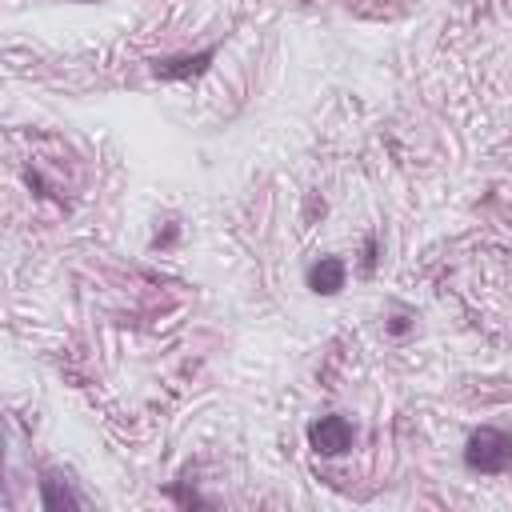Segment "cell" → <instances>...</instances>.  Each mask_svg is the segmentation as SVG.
Returning <instances> with one entry per match:
<instances>
[{
    "instance_id": "6da1fadb",
    "label": "cell",
    "mask_w": 512,
    "mask_h": 512,
    "mask_svg": "<svg viewBox=\"0 0 512 512\" xmlns=\"http://www.w3.org/2000/svg\"><path fill=\"white\" fill-rule=\"evenodd\" d=\"M464 464L472 472H484V476H496V472H508L512 468V432L504 428H476L464 444Z\"/></svg>"
},
{
    "instance_id": "7a4b0ae2",
    "label": "cell",
    "mask_w": 512,
    "mask_h": 512,
    "mask_svg": "<svg viewBox=\"0 0 512 512\" xmlns=\"http://www.w3.org/2000/svg\"><path fill=\"white\" fill-rule=\"evenodd\" d=\"M352 440H356L352 420H344V416H336V412L308 424V444H312L320 456H344V452L352 448Z\"/></svg>"
},
{
    "instance_id": "3957f363",
    "label": "cell",
    "mask_w": 512,
    "mask_h": 512,
    "mask_svg": "<svg viewBox=\"0 0 512 512\" xmlns=\"http://www.w3.org/2000/svg\"><path fill=\"white\" fill-rule=\"evenodd\" d=\"M344 276H348V268H344L340 256H320V260L308 268V288H312L316 296H336V292L344 288Z\"/></svg>"
},
{
    "instance_id": "277c9868",
    "label": "cell",
    "mask_w": 512,
    "mask_h": 512,
    "mask_svg": "<svg viewBox=\"0 0 512 512\" xmlns=\"http://www.w3.org/2000/svg\"><path fill=\"white\" fill-rule=\"evenodd\" d=\"M212 48H204V52H196V56H180V60H160L156 64V76L160 80H188V76H200L208 64H212Z\"/></svg>"
},
{
    "instance_id": "5b68a950",
    "label": "cell",
    "mask_w": 512,
    "mask_h": 512,
    "mask_svg": "<svg viewBox=\"0 0 512 512\" xmlns=\"http://www.w3.org/2000/svg\"><path fill=\"white\" fill-rule=\"evenodd\" d=\"M40 496H44V508H48V512L80 508V500L72 496V488H68L64 480H56V476H44V480H40Z\"/></svg>"
},
{
    "instance_id": "8992f818",
    "label": "cell",
    "mask_w": 512,
    "mask_h": 512,
    "mask_svg": "<svg viewBox=\"0 0 512 512\" xmlns=\"http://www.w3.org/2000/svg\"><path fill=\"white\" fill-rule=\"evenodd\" d=\"M376 268V236H368V244H364V272H372Z\"/></svg>"
},
{
    "instance_id": "52a82bcc",
    "label": "cell",
    "mask_w": 512,
    "mask_h": 512,
    "mask_svg": "<svg viewBox=\"0 0 512 512\" xmlns=\"http://www.w3.org/2000/svg\"><path fill=\"white\" fill-rule=\"evenodd\" d=\"M392 332H396V336L408 332V316H396V320H392Z\"/></svg>"
}]
</instances>
